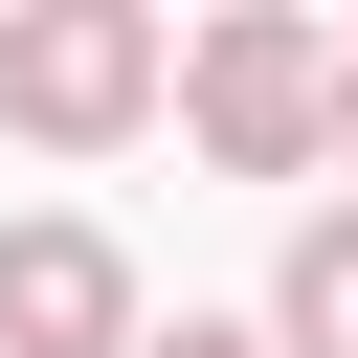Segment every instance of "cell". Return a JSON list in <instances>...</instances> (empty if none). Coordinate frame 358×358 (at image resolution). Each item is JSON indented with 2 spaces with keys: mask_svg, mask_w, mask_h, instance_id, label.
Segmentation results:
<instances>
[{
  "mask_svg": "<svg viewBox=\"0 0 358 358\" xmlns=\"http://www.w3.org/2000/svg\"><path fill=\"white\" fill-rule=\"evenodd\" d=\"M0 358H157V313H134V246L112 224H0Z\"/></svg>",
  "mask_w": 358,
  "mask_h": 358,
  "instance_id": "3957f363",
  "label": "cell"
},
{
  "mask_svg": "<svg viewBox=\"0 0 358 358\" xmlns=\"http://www.w3.org/2000/svg\"><path fill=\"white\" fill-rule=\"evenodd\" d=\"M336 67H358L336 22H291V0H224V22L179 45V134H201L224 179H313V157H336Z\"/></svg>",
  "mask_w": 358,
  "mask_h": 358,
  "instance_id": "6da1fadb",
  "label": "cell"
},
{
  "mask_svg": "<svg viewBox=\"0 0 358 358\" xmlns=\"http://www.w3.org/2000/svg\"><path fill=\"white\" fill-rule=\"evenodd\" d=\"M268 336H291V358H358V201H336V224H291V268H268Z\"/></svg>",
  "mask_w": 358,
  "mask_h": 358,
  "instance_id": "277c9868",
  "label": "cell"
},
{
  "mask_svg": "<svg viewBox=\"0 0 358 358\" xmlns=\"http://www.w3.org/2000/svg\"><path fill=\"white\" fill-rule=\"evenodd\" d=\"M157 90H179L157 0H22V22H0V134H45V157H112Z\"/></svg>",
  "mask_w": 358,
  "mask_h": 358,
  "instance_id": "7a4b0ae2",
  "label": "cell"
},
{
  "mask_svg": "<svg viewBox=\"0 0 358 358\" xmlns=\"http://www.w3.org/2000/svg\"><path fill=\"white\" fill-rule=\"evenodd\" d=\"M157 358H291V336H246V313H179V336H157Z\"/></svg>",
  "mask_w": 358,
  "mask_h": 358,
  "instance_id": "5b68a950",
  "label": "cell"
},
{
  "mask_svg": "<svg viewBox=\"0 0 358 358\" xmlns=\"http://www.w3.org/2000/svg\"><path fill=\"white\" fill-rule=\"evenodd\" d=\"M336 157H358V67H336Z\"/></svg>",
  "mask_w": 358,
  "mask_h": 358,
  "instance_id": "8992f818",
  "label": "cell"
}]
</instances>
